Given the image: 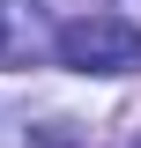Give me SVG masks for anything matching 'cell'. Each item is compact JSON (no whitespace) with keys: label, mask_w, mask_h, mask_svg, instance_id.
<instances>
[{"label":"cell","mask_w":141,"mask_h":148,"mask_svg":"<svg viewBox=\"0 0 141 148\" xmlns=\"http://www.w3.org/2000/svg\"><path fill=\"white\" fill-rule=\"evenodd\" d=\"M134 148H141V141H134Z\"/></svg>","instance_id":"cell-3"},{"label":"cell","mask_w":141,"mask_h":148,"mask_svg":"<svg viewBox=\"0 0 141 148\" xmlns=\"http://www.w3.org/2000/svg\"><path fill=\"white\" fill-rule=\"evenodd\" d=\"M52 59L74 74H134L141 67V30L126 15H74L52 30Z\"/></svg>","instance_id":"cell-1"},{"label":"cell","mask_w":141,"mask_h":148,"mask_svg":"<svg viewBox=\"0 0 141 148\" xmlns=\"http://www.w3.org/2000/svg\"><path fill=\"white\" fill-rule=\"evenodd\" d=\"M37 45V0H0V67L30 59Z\"/></svg>","instance_id":"cell-2"}]
</instances>
